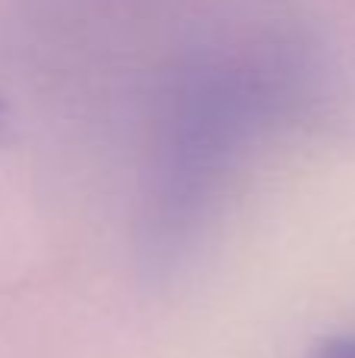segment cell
Wrapping results in <instances>:
<instances>
[{"instance_id": "obj_2", "label": "cell", "mask_w": 355, "mask_h": 358, "mask_svg": "<svg viewBox=\"0 0 355 358\" xmlns=\"http://www.w3.org/2000/svg\"><path fill=\"white\" fill-rule=\"evenodd\" d=\"M3 129H6V104L0 98V136H3Z\"/></svg>"}, {"instance_id": "obj_1", "label": "cell", "mask_w": 355, "mask_h": 358, "mask_svg": "<svg viewBox=\"0 0 355 358\" xmlns=\"http://www.w3.org/2000/svg\"><path fill=\"white\" fill-rule=\"evenodd\" d=\"M308 358H355V334H333L318 340Z\"/></svg>"}]
</instances>
